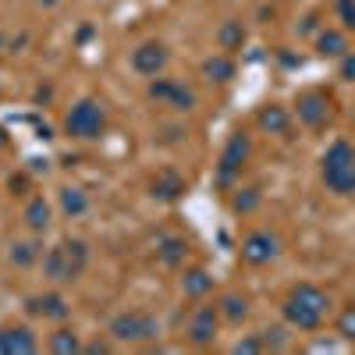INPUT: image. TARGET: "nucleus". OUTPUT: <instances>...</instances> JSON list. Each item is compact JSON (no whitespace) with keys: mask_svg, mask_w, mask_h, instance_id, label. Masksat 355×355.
<instances>
[{"mask_svg":"<svg viewBox=\"0 0 355 355\" xmlns=\"http://www.w3.org/2000/svg\"><path fill=\"white\" fill-rule=\"evenodd\" d=\"M323 309H327V295H323L320 288H313V284H302V288L291 291V299L284 306V316L299 331H313V327H320Z\"/></svg>","mask_w":355,"mask_h":355,"instance_id":"nucleus-1","label":"nucleus"},{"mask_svg":"<svg viewBox=\"0 0 355 355\" xmlns=\"http://www.w3.org/2000/svg\"><path fill=\"white\" fill-rule=\"evenodd\" d=\"M64 132L71 139H96L103 132V107L93 103V100H82L68 110L64 117Z\"/></svg>","mask_w":355,"mask_h":355,"instance_id":"nucleus-2","label":"nucleus"},{"mask_svg":"<svg viewBox=\"0 0 355 355\" xmlns=\"http://www.w3.org/2000/svg\"><path fill=\"white\" fill-rule=\"evenodd\" d=\"M110 334L117 341H142V338H153L157 334V323L146 316V313H121L110 323Z\"/></svg>","mask_w":355,"mask_h":355,"instance_id":"nucleus-3","label":"nucleus"},{"mask_svg":"<svg viewBox=\"0 0 355 355\" xmlns=\"http://www.w3.org/2000/svg\"><path fill=\"white\" fill-rule=\"evenodd\" d=\"M164 64H167V50H164L160 43H142V46L132 53V68H135L139 75L157 78V75L164 71Z\"/></svg>","mask_w":355,"mask_h":355,"instance_id":"nucleus-4","label":"nucleus"},{"mask_svg":"<svg viewBox=\"0 0 355 355\" xmlns=\"http://www.w3.org/2000/svg\"><path fill=\"white\" fill-rule=\"evenodd\" d=\"M28 355V352H36V338L28 327H4L0 331V355Z\"/></svg>","mask_w":355,"mask_h":355,"instance_id":"nucleus-5","label":"nucleus"},{"mask_svg":"<svg viewBox=\"0 0 355 355\" xmlns=\"http://www.w3.org/2000/svg\"><path fill=\"white\" fill-rule=\"evenodd\" d=\"M274 252H277V239H274V234H266V231L249 234L245 245H242V256H245L249 263H270Z\"/></svg>","mask_w":355,"mask_h":355,"instance_id":"nucleus-6","label":"nucleus"},{"mask_svg":"<svg viewBox=\"0 0 355 355\" xmlns=\"http://www.w3.org/2000/svg\"><path fill=\"white\" fill-rule=\"evenodd\" d=\"M43 274L50 281H75V270H71V259H68V249H50L43 256Z\"/></svg>","mask_w":355,"mask_h":355,"instance_id":"nucleus-7","label":"nucleus"},{"mask_svg":"<svg viewBox=\"0 0 355 355\" xmlns=\"http://www.w3.org/2000/svg\"><path fill=\"white\" fill-rule=\"evenodd\" d=\"M28 313L33 316H46V320H64L68 316V302L61 295H40V299H28Z\"/></svg>","mask_w":355,"mask_h":355,"instance_id":"nucleus-8","label":"nucleus"},{"mask_svg":"<svg viewBox=\"0 0 355 355\" xmlns=\"http://www.w3.org/2000/svg\"><path fill=\"white\" fill-rule=\"evenodd\" d=\"M245 153H249V139L245 135H234L231 146L224 150V157H220V178H224V182H227L234 171H239V164L245 160Z\"/></svg>","mask_w":355,"mask_h":355,"instance_id":"nucleus-9","label":"nucleus"},{"mask_svg":"<svg viewBox=\"0 0 355 355\" xmlns=\"http://www.w3.org/2000/svg\"><path fill=\"white\" fill-rule=\"evenodd\" d=\"M189 334H192L196 345H210L217 338V313L214 309H199L196 320H192V327H189Z\"/></svg>","mask_w":355,"mask_h":355,"instance_id":"nucleus-10","label":"nucleus"},{"mask_svg":"<svg viewBox=\"0 0 355 355\" xmlns=\"http://www.w3.org/2000/svg\"><path fill=\"white\" fill-rule=\"evenodd\" d=\"M299 114H302V121L306 125H323V117H327V100H323V96H302V103H299Z\"/></svg>","mask_w":355,"mask_h":355,"instance_id":"nucleus-11","label":"nucleus"},{"mask_svg":"<svg viewBox=\"0 0 355 355\" xmlns=\"http://www.w3.org/2000/svg\"><path fill=\"white\" fill-rule=\"evenodd\" d=\"M25 224L33 227V231H46L50 227V206H46V199H28V206H25Z\"/></svg>","mask_w":355,"mask_h":355,"instance_id":"nucleus-12","label":"nucleus"},{"mask_svg":"<svg viewBox=\"0 0 355 355\" xmlns=\"http://www.w3.org/2000/svg\"><path fill=\"white\" fill-rule=\"evenodd\" d=\"M341 167H355V150L348 142H334L323 160V171H341Z\"/></svg>","mask_w":355,"mask_h":355,"instance_id":"nucleus-13","label":"nucleus"},{"mask_svg":"<svg viewBox=\"0 0 355 355\" xmlns=\"http://www.w3.org/2000/svg\"><path fill=\"white\" fill-rule=\"evenodd\" d=\"M182 288H185L189 299H202V295L214 288V277L206 274V270H189V274L182 277Z\"/></svg>","mask_w":355,"mask_h":355,"instance_id":"nucleus-14","label":"nucleus"},{"mask_svg":"<svg viewBox=\"0 0 355 355\" xmlns=\"http://www.w3.org/2000/svg\"><path fill=\"white\" fill-rule=\"evenodd\" d=\"M61 210L68 217H82L89 210V196L82 189H61Z\"/></svg>","mask_w":355,"mask_h":355,"instance_id":"nucleus-15","label":"nucleus"},{"mask_svg":"<svg viewBox=\"0 0 355 355\" xmlns=\"http://www.w3.org/2000/svg\"><path fill=\"white\" fill-rule=\"evenodd\" d=\"M242 40H245L242 21H224V25H220V33H217L220 50H239V46H242Z\"/></svg>","mask_w":355,"mask_h":355,"instance_id":"nucleus-16","label":"nucleus"},{"mask_svg":"<svg viewBox=\"0 0 355 355\" xmlns=\"http://www.w3.org/2000/svg\"><path fill=\"white\" fill-rule=\"evenodd\" d=\"M259 125H263L266 132H274V135L288 132V110H284V107H266V110L259 114Z\"/></svg>","mask_w":355,"mask_h":355,"instance_id":"nucleus-17","label":"nucleus"},{"mask_svg":"<svg viewBox=\"0 0 355 355\" xmlns=\"http://www.w3.org/2000/svg\"><path fill=\"white\" fill-rule=\"evenodd\" d=\"M202 71L210 75V82H227L234 75V64L227 61V57H210V61L202 64Z\"/></svg>","mask_w":355,"mask_h":355,"instance_id":"nucleus-18","label":"nucleus"},{"mask_svg":"<svg viewBox=\"0 0 355 355\" xmlns=\"http://www.w3.org/2000/svg\"><path fill=\"white\" fill-rule=\"evenodd\" d=\"M153 192L164 196V199H174V196H182V192H185V182H182L178 174H160V178H157V185H153Z\"/></svg>","mask_w":355,"mask_h":355,"instance_id":"nucleus-19","label":"nucleus"},{"mask_svg":"<svg viewBox=\"0 0 355 355\" xmlns=\"http://www.w3.org/2000/svg\"><path fill=\"white\" fill-rule=\"evenodd\" d=\"M185 252H189V249H185L182 239H164V242H160V259H164L167 266H178V263L185 259Z\"/></svg>","mask_w":355,"mask_h":355,"instance_id":"nucleus-20","label":"nucleus"},{"mask_svg":"<svg viewBox=\"0 0 355 355\" xmlns=\"http://www.w3.org/2000/svg\"><path fill=\"white\" fill-rule=\"evenodd\" d=\"M36 256H40V249H36L33 242H15V245H11V263H15V266H33Z\"/></svg>","mask_w":355,"mask_h":355,"instance_id":"nucleus-21","label":"nucleus"},{"mask_svg":"<svg viewBox=\"0 0 355 355\" xmlns=\"http://www.w3.org/2000/svg\"><path fill=\"white\" fill-rule=\"evenodd\" d=\"M68 249V259H71V270H75V277L85 270V263H89V245L85 242H68L64 245Z\"/></svg>","mask_w":355,"mask_h":355,"instance_id":"nucleus-22","label":"nucleus"},{"mask_svg":"<svg viewBox=\"0 0 355 355\" xmlns=\"http://www.w3.org/2000/svg\"><path fill=\"white\" fill-rule=\"evenodd\" d=\"M174 110H192L196 107V93L192 89H185L182 82H174V93H171V100H167Z\"/></svg>","mask_w":355,"mask_h":355,"instance_id":"nucleus-23","label":"nucleus"},{"mask_svg":"<svg viewBox=\"0 0 355 355\" xmlns=\"http://www.w3.org/2000/svg\"><path fill=\"white\" fill-rule=\"evenodd\" d=\"M50 348H53V352H61V355H68V352H78L82 345H78L75 331H57V334L50 338Z\"/></svg>","mask_w":355,"mask_h":355,"instance_id":"nucleus-24","label":"nucleus"},{"mask_svg":"<svg viewBox=\"0 0 355 355\" xmlns=\"http://www.w3.org/2000/svg\"><path fill=\"white\" fill-rule=\"evenodd\" d=\"M320 50L323 53H345V36L341 33H323L320 36Z\"/></svg>","mask_w":355,"mask_h":355,"instance_id":"nucleus-25","label":"nucleus"},{"mask_svg":"<svg viewBox=\"0 0 355 355\" xmlns=\"http://www.w3.org/2000/svg\"><path fill=\"white\" fill-rule=\"evenodd\" d=\"M249 309H245V299H239V295H227L224 299V316L227 320H242Z\"/></svg>","mask_w":355,"mask_h":355,"instance_id":"nucleus-26","label":"nucleus"},{"mask_svg":"<svg viewBox=\"0 0 355 355\" xmlns=\"http://www.w3.org/2000/svg\"><path fill=\"white\" fill-rule=\"evenodd\" d=\"M171 93H174V78H157L150 85V96L153 100H171Z\"/></svg>","mask_w":355,"mask_h":355,"instance_id":"nucleus-27","label":"nucleus"},{"mask_svg":"<svg viewBox=\"0 0 355 355\" xmlns=\"http://www.w3.org/2000/svg\"><path fill=\"white\" fill-rule=\"evenodd\" d=\"M256 202H259V196H256V192L249 189L245 196H239V199H234V210H242V214H245V210H252Z\"/></svg>","mask_w":355,"mask_h":355,"instance_id":"nucleus-28","label":"nucleus"},{"mask_svg":"<svg viewBox=\"0 0 355 355\" xmlns=\"http://www.w3.org/2000/svg\"><path fill=\"white\" fill-rule=\"evenodd\" d=\"M341 334H345V338H355V309H348V313L341 316Z\"/></svg>","mask_w":355,"mask_h":355,"instance_id":"nucleus-29","label":"nucleus"},{"mask_svg":"<svg viewBox=\"0 0 355 355\" xmlns=\"http://www.w3.org/2000/svg\"><path fill=\"white\" fill-rule=\"evenodd\" d=\"M341 18H345L348 28H355V4L352 0H341Z\"/></svg>","mask_w":355,"mask_h":355,"instance_id":"nucleus-30","label":"nucleus"},{"mask_svg":"<svg viewBox=\"0 0 355 355\" xmlns=\"http://www.w3.org/2000/svg\"><path fill=\"white\" fill-rule=\"evenodd\" d=\"M259 348V341H239L234 345V352H256Z\"/></svg>","mask_w":355,"mask_h":355,"instance_id":"nucleus-31","label":"nucleus"},{"mask_svg":"<svg viewBox=\"0 0 355 355\" xmlns=\"http://www.w3.org/2000/svg\"><path fill=\"white\" fill-rule=\"evenodd\" d=\"M345 75H355V61H345Z\"/></svg>","mask_w":355,"mask_h":355,"instance_id":"nucleus-32","label":"nucleus"},{"mask_svg":"<svg viewBox=\"0 0 355 355\" xmlns=\"http://www.w3.org/2000/svg\"><path fill=\"white\" fill-rule=\"evenodd\" d=\"M0 146H4V132H0Z\"/></svg>","mask_w":355,"mask_h":355,"instance_id":"nucleus-33","label":"nucleus"}]
</instances>
